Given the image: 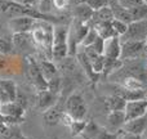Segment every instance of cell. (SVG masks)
I'll use <instances>...</instances> for the list:
<instances>
[{"label":"cell","mask_w":147,"mask_h":139,"mask_svg":"<svg viewBox=\"0 0 147 139\" xmlns=\"http://www.w3.org/2000/svg\"><path fill=\"white\" fill-rule=\"evenodd\" d=\"M111 26H112V28H114L115 34H116L119 38L124 35V34L127 32V30H128V25H127V23L121 22V21H117V19H112L111 21Z\"/></svg>","instance_id":"cell-31"},{"label":"cell","mask_w":147,"mask_h":139,"mask_svg":"<svg viewBox=\"0 0 147 139\" xmlns=\"http://www.w3.org/2000/svg\"><path fill=\"white\" fill-rule=\"evenodd\" d=\"M0 112L4 113L5 116H10L14 119L23 120V115H25V109L17 104L16 102H8V103H1L0 106Z\"/></svg>","instance_id":"cell-16"},{"label":"cell","mask_w":147,"mask_h":139,"mask_svg":"<svg viewBox=\"0 0 147 139\" xmlns=\"http://www.w3.org/2000/svg\"><path fill=\"white\" fill-rule=\"evenodd\" d=\"M145 43H146V48H145V53H146V52H147V39H146Z\"/></svg>","instance_id":"cell-43"},{"label":"cell","mask_w":147,"mask_h":139,"mask_svg":"<svg viewBox=\"0 0 147 139\" xmlns=\"http://www.w3.org/2000/svg\"><path fill=\"white\" fill-rule=\"evenodd\" d=\"M105 106H106L107 111L112 112V111H124L125 106H127V101L123 99L121 97L112 94L105 98Z\"/></svg>","instance_id":"cell-18"},{"label":"cell","mask_w":147,"mask_h":139,"mask_svg":"<svg viewBox=\"0 0 147 139\" xmlns=\"http://www.w3.org/2000/svg\"><path fill=\"white\" fill-rule=\"evenodd\" d=\"M20 139H31V138H28V137H25V135H22Z\"/></svg>","instance_id":"cell-42"},{"label":"cell","mask_w":147,"mask_h":139,"mask_svg":"<svg viewBox=\"0 0 147 139\" xmlns=\"http://www.w3.org/2000/svg\"><path fill=\"white\" fill-rule=\"evenodd\" d=\"M143 3H145V4L147 5V0H143Z\"/></svg>","instance_id":"cell-44"},{"label":"cell","mask_w":147,"mask_h":139,"mask_svg":"<svg viewBox=\"0 0 147 139\" xmlns=\"http://www.w3.org/2000/svg\"><path fill=\"white\" fill-rule=\"evenodd\" d=\"M39 67H40V71L43 73V76L45 77V80H51L54 76H57V67L51 59L45 58L43 61L39 62Z\"/></svg>","instance_id":"cell-23"},{"label":"cell","mask_w":147,"mask_h":139,"mask_svg":"<svg viewBox=\"0 0 147 139\" xmlns=\"http://www.w3.org/2000/svg\"><path fill=\"white\" fill-rule=\"evenodd\" d=\"M93 13H94V10L88 4H85L83 1L78 3L75 5V8H74V15H75V18L84 23L90 22L92 17H93Z\"/></svg>","instance_id":"cell-15"},{"label":"cell","mask_w":147,"mask_h":139,"mask_svg":"<svg viewBox=\"0 0 147 139\" xmlns=\"http://www.w3.org/2000/svg\"><path fill=\"white\" fill-rule=\"evenodd\" d=\"M125 122H127V119H125L124 111H112L107 115V130L110 132H120Z\"/></svg>","instance_id":"cell-10"},{"label":"cell","mask_w":147,"mask_h":139,"mask_svg":"<svg viewBox=\"0 0 147 139\" xmlns=\"http://www.w3.org/2000/svg\"><path fill=\"white\" fill-rule=\"evenodd\" d=\"M114 94L121 97V98L125 99L127 102L137 101V99H143V98H145V91H143V90H129V89H125L123 85L117 86Z\"/></svg>","instance_id":"cell-19"},{"label":"cell","mask_w":147,"mask_h":139,"mask_svg":"<svg viewBox=\"0 0 147 139\" xmlns=\"http://www.w3.org/2000/svg\"><path fill=\"white\" fill-rule=\"evenodd\" d=\"M65 111H66L74 120H84L88 108H86L85 101H84L83 97L78 93H74L67 98Z\"/></svg>","instance_id":"cell-3"},{"label":"cell","mask_w":147,"mask_h":139,"mask_svg":"<svg viewBox=\"0 0 147 139\" xmlns=\"http://www.w3.org/2000/svg\"><path fill=\"white\" fill-rule=\"evenodd\" d=\"M61 79H59V76H54L53 79H51V80H48V90L52 91L53 94H58L59 90H61Z\"/></svg>","instance_id":"cell-33"},{"label":"cell","mask_w":147,"mask_h":139,"mask_svg":"<svg viewBox=\"0 0 147 139\" xmlns=\"http://www.w3.org/2000/svg\"><path fill=\"white\" fill-rule=\"evenodd\" d=\"M98 38V34H97V31L94 30L93 27H90V30L88 31V34H86V36L84 38V40L81 41L80 46L81 48H86V46H90L92 44L94 43V40Z\"/></svg>","instance_id":"cell-30"},{"label":"cell","mask_w":147,"mask_h":139,"mask_svg":"<svg viewBox=\"0 0 147 139\" xmlns=\"http://www.w3.org/2000/svg\"><path fill=\"white\" fill-rule=\"evenodd\" d=\"M121 43V53H120V59H136L141 57L145 53L146 43L145 41H134V40H127L120 41Z\"/></svg>","instance_id":"cell-5"},{"label":"cell","mask_w":147,"mask_h":139,"mask_svg":"<svg viewBox=\"0 0 147 139\" xmlns=\"http://www.w3.org/2000/svg\"><path fill=\"white\" fill-rule=\"evenodd\" d=\"M72 121H74V119L67 113L66 111H65L63 115H62V117H61V124L65 125V126H67V128H70V125L72 124Z\"/></svg>","instance_id":"cell-41"},{"label":"cell","mask_w":147,"mask_h":139,"mask_svg":"<svg viewBox=\"0 0 147 139\" xmlns=\"http://www.w3.org/2000/svg\"><path fill=\"white\" fill-rule=\"evenodd\" d=\"M92 48L94 49V50L97 52L98 54H102L103 56V49H105V39H102L101 36H98V38L94 40V43L92 44Z\"/></svg>","instance_id":"cell-37"},{"label":"cell","mask_w":147,"mask_h":139,"mask_svg":"<svg viewBox=\"0 0 147 139\" xmlns=\"http://www.w3.org/2000/svg\"><path fill=\"white\" fill-rule=\"evenodd\" d=\"M27 64H28V75H30V79L32 80V84L35 85V88L38 89V91L47 90V89H48V81L45 80V77H44L43 73H41L39 63L34 58L28 57Z\"/></svg>","instance_id":"cell-6"},{"label":"cell","mask_w":147,"mask_h":139,"mask_svg":"<svg viewBox=\"0 0 147 139\" xmlns=\"http://www.w3.org/2000/svg\"><path fill=\"white\" fill-rule=\"evenodd\" d=\"M90 27H93L94 30L97 31L98 36H101L105 40L112 38V36H117L116 34H115L114 28H112L111 22H99V23H96V25L90 26Z\"/></svg>","instance_id":"cell-22"},{"label":"cell","mask_w":147,"mask_h":139,"mask_svg":"<svg viewBox=\"0 0 147 139\" xmlns=\"http://www.w3.org/2000/svg\"><path fill=\"white\" fill-rule=\"evenodd\" d=\"M147 39V19L145 21H133L128 25L127 32L120 36V41L134 40V41H146Z\"/></svg>","instance_id":"cell-4"},{"label":"cell","mask_w":147,"mask_h":139,"mask_svg":"<svg viewBox=\"0 0 147 139\" xmlns=\"http://www.w3.org/2000/svg\"><path fill=\"white\" fill-rule=\"evenodd\" d=\"M65 109L62 108L61 104H54L53 107L48 108L47 111H44V115H43V119H44V122L49 126H54V125H58L61 124V117L63 115Z\"/></svg>","instance_id":"cell-13"},{"label":"cell","mask_w":147,"mask_h":139,"mask_svg":"<svg viewBox=\"0 0 147 139\" xmlns=\"http://www.w3.org/2000/svg\"><path fill=\"white\" fill-rule=\"evenodd\" d=\"M96 139H119V133H114L107 130L106 128H101Z\"/></svg>","instance_id":"cell-35"},{"label":"cell","mask_w":147,"mask_h":139,"mask_svg":"<svg viewBox=\"0 0 147 139\" xmlns=\"http://www.w3.org/2000/svg\"><path fill=\"white\" fill-rule=\"evenodd\" d=\"M32 40L30 32H25V34H13L12 38V43L13 46L18 50L23 52L25 49H27L30 46V41Z\"/></svg>","instance_id":"cell-21"},{"label":"cell","mask_w":147,"mask_h":139,"mask_svg":"<svg viewBox=\"0 0 147 139\" xmlns=\"http://www.w3.org/2000/svg\"><path fill=\"white\" fill-rule=\"evenodd\" d=\"M14 102H16L17 104H20V106L22 107L23 109H26V107H27V104H28L27 97H26L21 90H18V91H17V98H16V101H14Z\"/></svg>","instance_id":"cell-39"},{"label":"cell","mask_w":147,"mask_h":139,"mask_svg":"<svg viewBox=\"0 0 147 139\" xmlns=\"http://www.w3.org/2000/svg\"><path fill=\"white\" fill-rule=\"evenodd\" d=\"M13 49H14V46H13L12 40L5 38H0V54H3V56L4 54H9Z\"/></svg>","instance_id":"cell-34"},{"label":"cell","mask_w":147,"mask_h":139,"mask_svg":"<svg viewBox=\"0 0 147 139\" xmlns=\"http://www.w3.org/2000/svg\"><path fill=\"white\" fill-rule=\"evenodd\" d=\"M109 7L111 8L114 19L121 21V22L127 23V25H129V23L133 22V18H132V14H130L129 9H127V8H124L123 5H120L117 0H111Z\"/></svg>","instance_id":"cell-12"},{"label":"cell","mask_w":147,"mask_h":139,"mask_svg":"<svg viewBox=\"0 0 147 139\" xmlns=\"http://www.w3.org/2000/svg\"><path fill=\"white\" fill-rule=\"evenodd\" d=\"M0 106H1V101H0Z\"/></svg>","instance_id":"cell-46"},{"label":"cell","mask_w":147,"mask_h":139,"mask_svg":"<svg viewBox=\"0 0 147 139\" xmlns=\"http://www.w3.org/2000/svg\"><path fill=\"white\" fill-rule=\"evenodd\" d=\"M3 137H4V139H20L22 137V134H21L18 128H14V125H12V126H9V130L7 132V134L3 135Z\"/></svg>","instance_id":"cell-36"},{"label":"cell","mask_w":147,"mask_h":139,"mask_svg":"<svg viewBox=\"0 0 147 139\" xmlns=\"http://www.w3.org/2000/svg\"><path fill=\"white\" fill-rule=\"evenodd\" d=\"M117 1H119L120 5H123L127 9H132V8L143 4V0H117Z\"/></svg>","instance_id":"cell-38"},{"label":"cell","mask_w":147,"mask_h":139,"mask_svg":"<svg viewBox=\"0 0 147 139\" xmlns=\"http://www.w3.org/2000/svg\"><path fill=\"white\" fill-rule=\"evenodd\" d=\"M120 53H121V43H120L119 36H112V38L105 40L103 56L106 58L120 59Z\"/></svg>","instance_id":"cell-11"},{"label":"cell","mask_w":147,"mask_h":139,"mask_svg":"<svg viewBox=\"0 0 147 139\" xmlns=\"http://www.w3.org/2000/svg\"><path fill=\"white\" fill-rule=\"evenodd\" d=\"M53 23L47 21H36L34 28L31 30V38L36 45L41 46L45 52L48 59H52V49H53Z\"/></svg>","instance_id":"cell-2"},{"label":"cell","mask_w":147,"mask_h":139,"mask_svg":"<svg viewBox=\"0 0 147 139\" xmlns=\"http://www.w3.org/2000/svg\"><path fill=\"white\" fill-rule=\"evenodd\" d=\"M0 12L10 18L30 17L36 21H47V22L51 23H58V25H63L65 21H66L63 17H57L53 14H44L38 8L26 5L23 3L16 1V0H0Z\"/></svg>","instance_id":"cell-1"},{"label":"cell","mask_w":147,"mask_h":139,"mask_svg":"<svg viewBox=\"0 0 147 139\" xmlns=\"http://www.w3.org/2000/svg\"><path fill=\"white\" fill-rule=\"evenodd\" d=\"M130 14H132L133 21H145L147 19V5L143 3V4L138 5V7H134L132 9H129Z\"/></svg>","instance_id":"cell-28"},{"label":"cell","mask_w":147,"mask_h":139,"mask_svg":"<svg viewBox=\"0 0 147 139\" xmlns=\"http://www.w3.org/2000/svg\"><path fill=\"white\" fill-rule=\"evenodd\" d=\"M123 86L125 89H129V90H142L143 84L136 76H127L123 81Z\"/></svg>","instance_id":"cell-27"},{"label":"cell","mask_w":147,"mask_h":139,"mask_svg":"<svg viewBox=\"0 0 147 139\" xmlns=\"http://www.w3.org/2000/svg\"><path fill=\"white\" fill-rule=\"evenodd\" d=\"M83 49V48H81ZM76 58H78V62L80 63V66L83 67V70L85 71V73L88 75V77L92 81H97L98 80V73H96L93 71V67H92V63L89 61V58L86 57V54L84 53V50H78L76 52Z\"/></svg>","instance_id":"cell-17"},{"label":"cell","mask_w":147,"mask_h":139,"mask_svg":"<svg viewBox=\"0 0 147 139\" xmlns=\"http://www.w3.org/2000/svg\"><path fill=\"white\" fill-rule=\"evenodd\" d=\"M123 61L121 59H115V58H106L105 57V66H103V75L109 76L111 75L112 72L121 68Z\"/></svg>","instance_id":"cell-26"},{"label":"cell","mask_w":147,"mask_h":139,"mask_svg":"<svg viewBox=\"0 0 147 139\" xmlns=\"http://www.w3.org/2000/svg\"><path fill=\"white\" fill-rule=\"evenodd\" d=\"M112 19H114V15H112L111 8L105 7V8H101V9H98V10H94L93 17H92L89 25L93 26V25L99 23V22H111Z\"/></svg>","instance_id":"cell-20"},{"label":"cell","mask_w":147,"mask_h":139,"mask_svg":"<svg viewBox=\"0 0 147 139\" xmlns=\"http://www.w3.org/2000/svg\"><path fill=\"white\" fill-rule=\"evenodd\" d=\"M86 125V121L85 120H74L72 124L70 125V130H71V135H80L83 133L84 128Z\"/></svg>","instance_id":"cell-29"},{"label":"cell","mask_w":147,"mask_h":139,"mask_svg":"<svg viewBox=\"0 0 147 139\" xmlns=\"http://www.w3.org/2000/svg\"><path fill=\"white\" fill-rule=\"evenodd\" d=\"M36 23V19L30 17H16L10 18L9 28L12 30L13 34H25V32H31V30L34 28Z\"/></svg>","instance_id":"cell-8"},{"label":"cell","mask_w":147,"mask_h":139,"mask_svg":"<svg viewBox=\"0 0 147 139\" xmlns=\"http://www.w3.org/2000/svg\"><path fill=\"white\" fill-rule=\"evenodd\" d=\"M0 85L4 89L5 94L8 95V99L9 102H14L16 98H17V85H16L14 81L12 80H7V79H0Z\"/></svg>","instance_id":"cell-24"},{"label":"cell","mask_w":147,"mask_h":139,"mask_svg":"<svg viewBox=\"0 0 147 139\" xmlns=\"http://www.w3.org/2000/svg\"><path fill=\"white\" fill-rule=\"evenodd\" d=\"M16 1H20V3H22V1H23V0H16Z\"/></svg>","instance_id":"cell-45"},{"label":"cell","mask_w":147,"mask_h":139,"mask_svg":"<svg viewBox=\"0 0 147 139\" xmlns=\"http://www.w3.org/2000/svg\"><path fill=\"white\" fill-rule=\"evenodd\" d=\"M99 130H101V128H99L93 120H90V121H86L85 128H84L83 133H81L80 135L84 139H96Z\"/></svg>","instance_id":"cell-25"},{"label":"cell","mask_w":147,"mask_h":139,"mask_svg":"<svg viewBox=\"0 0 147 139\" xmlns=\"http://www.w3.org/2000/svg\"><path fill=\"white\" fill-rule=\"evenodd\" d=\"M147 129V115L134 120H129L124 124L121 132L132 135H142Z\"/></svg>","instance_id":"cell-9"},{"label":"cell","mask_w":147,"mask_h":139,"mask_svg":"<svg viewBox=\"0 0 147 139\" xmlns=\"http://www.w3.org/2000/svg\"><path fill=\"white\" fill-rule=\"evenodd\" d=\"M124 112L127 121L145 116V115H147V99L143 98V99H137V101L127 102Z\"/></svg>","instance_id":"cell-7"},{"label":"cell","mask_w":147,"mask_h":139,"mask_svg":"<svg viewBox=\"0 0 147 139\" xmlns=\"http://www.w3.org/2000/svg\"><path fill=\"white\" fill-rule=\"evenodd\" d=\"M54 104H57V94H53L48 89L38 91V107L40 109L47 111L48 108L53 107Z\"/></svg>","instance_id":"cell-14"},{"label":"cell","mask_w":147,"mask_h":139,"mask_svg":"<svg viewBox=\"0 0 147 139\" xmlns=\"http://www.w3.org/2000/svg\"><path fill=\"white\" fill-rule=\"evenodd\" d=\"M80 1L88 4L93 10H98V9H101V8L109 7L111 0H80Z\"/></svg>","instance_id":"cell-32"},{"label":"cell","mask_w":147,"mask_h":139,"mask_svg":"<svg viewBox=\"0 0 147 139\" xmlns=\"http://www.w3.org/2000/svg\"><path fill=\"white\" fill-rule=\"evenodd\" d=\"M70 5V0H53V8L57 10H63Z\"/></svg>","instance_id":"cell-40"}]
</instances>
